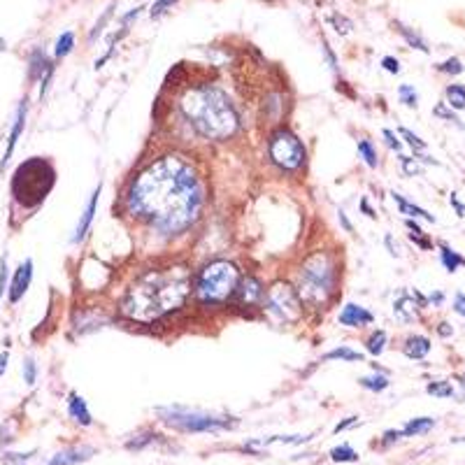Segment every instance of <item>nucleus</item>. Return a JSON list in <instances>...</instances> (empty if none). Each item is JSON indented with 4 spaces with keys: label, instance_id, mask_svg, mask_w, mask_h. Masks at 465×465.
<instances>
[{
    "label": "nucleus",
    "instance_id": "f257e3e1",
    "mask_svg": "<svg viewBox=\"0 0 465 465\" xmlns=\"http://www.w3.org/2000/svg\"><path fill=\"white\" fill-rule=\"evenodd\" d=\"M128 212L145 219L163 235H177L198 219L202 189L198 172L180 154H168L147 165L126 195Z\"/></svg>",
    "mask_w": 465,
    "mask_h": 465
},
{
    "label": "nucleus",
    "instance_id": "f03ea898",
    "mask_svg": "<svg viewBox=\"0 0 465 465\" xmlns=\"http://www.w3.org/2000/svg\"><path fill=\"white\" fill-rule=\"evenodd\" d=\"M191 272L184 265L147 270L130 284L121 300L123 317L138 324H154L180 309L191 294Z\"/></svg>",
    "mask_w": 465,
    "mask_h": 465
},
{
    "label": "nucleus",
    "instance_id": "7ed1b4c3",
    "mask_svg": "<svg viewBox=\"0 0 465 465\" xmlns=\"http://www.w3.org/2000/svg\"><path fill=\"white\" fill-rule=\"evenodd\" d=\"M180 107L184 117L193 123V128L210 140H226L240 128L235 105L230 103L228 93H224L217 86L200 84L189 88L182 95Z\"/></svg>",
    "mask_w": 465,
    "mask_h": 465
},
{
    "label": "nucleus",
    "instance_id": "20e7f679",
    "mask_svg": "<svg viewBox=\"0 0 465 465\" xmlns=\"http://www.w3.org/2000/svg\"><path fill=\"white\" fill-rule=\"evenodd\" d=\"M337 284V263L331 254L317 252L302 261L298 270V294L302 302L312 307L326 305L328 298L335 294Z\"/></svg>",
    "mask_w": 465,
    "mask_h": 465
},
{
    "label": "nucleus",
    "instance_id": "39448f33",
    "mask_svg": "<svg viewBox=\"0 0 465 465\" xmlns=\"http://www.w3.org/2000/svg\"><path fill=\"white\" fill-rule=\"evenodd\" d=\"M240 270L228 261H212L198 272L195 279V296L202 305H222L237 294Z\"/></svg>",
    "mask_w": 465,
    "mask_h": 465
},
{
    "label": "nucleus",
    "instance_id": "423d86ee",
    "mask_svg": "<svg viewBox=\"0 0 465 465\" xmlns=\"http://www.w3.org/2000/svg\"><path fill=\"white\" fill-rule=\"evenodd\" d=\"M43 180H53L51 165L43 158H31L19 165L12 182V191H14L16 200L23 202L26 207H35L45 200L53 184H43Z\"/></svg>",
    "mask_w": 465,
    "mask_h": 465
},
{
    "label": "nucleus",
    "instance_id": "0eeeda50",
    "mask_svg": "<svg viewBox=\"0 0 465 465\" xmlns=\"http://www.w3.org/2000/svg\"><path fill=\"white\" fill-rule=\"evenodd\" d=\"M156 414L160 416V421L168 423V426L177 428L184 433H219V431H228L235 428L237 421L228 419V416H214L200 409H191L182 407V405H170V407H158Z\"/></svg>",
    "mask_w": 465,
    "mask_h": 465
},
{
    "label": "nucleus",
    "instance_id": "6e6552de",
    "mask_svg": "<svg viewBox=\"0 0 465 465\" xmlns=\"http://www.w3.org/2000/svg\"><path fill=\"white\" fill-rule=\"evenodd\" d=\"M263 309L275 324L294 326L302 319V298L298 294V289H294L291 284L277 282L267 289Z\"/></svg>",
    "mask_w": 465,
    "mask_h": 465
},
{
    "label": "nucleus",
    "instance_id": "1a4fd4ad",
    "mask_svg": "<svg viewBox=\"0 0 465 465\" xmlns=\"http://www.w3.org/2000/svg\"><path fill=\"white\" fill-rule=\"evenodd\" d=\"M267 152H270L272 163H277L284 170H298L305 160V147L289 128H279L270 135Z\"/></svg>",
    "mask_w": 465,
    "mask_h": 465
},
{
    "label": "nucleus",
    "instance_id": "9d476101",
    "mask_svg": "<svg viewBox=\"0 0 465 465\" xmlns=\"http://www.w3.org/2000/svg\"><path fill=\"white\" fill-rule=\"evenodd\" d=\"M237 300H240V307L252 309V307H261L265 300V289L263 284L259 282L256 277L247 275L244 279H240V286H237Z\"/></svg>",
    "mask_w": 465,
    "mask_h": 465
},
{
    "label": "nucleus",
    "instance_id": "9b49d317",
    "mask_svg": "<svg viewBox=\"0 0 465 465\" xmlns=\"http://www.w3.org/2000/svg\"><path fill=\"white\" fill-rule=\"evenodd\" d=\"M423 305H426V298L419 296L416 291H414V296L403 294L396 302H393V314H396L398 321H414L419 317V309Z\"/></svg>",
    "mask_w": 465,
    "mask_h": 465
},
{
    "label": "nucleus",
    "instance_id": "f8f14e48",
    "mask_svg": "<svg viewBox=\"0 0 465 465\" xmlns=\"http://www.w3.org/2000/svg\"><path fill=\"white\" fill-rule=\"evenodd\" d=\"M31 279H33V261L26 259L19 267H16L14 277H12V284H10V302L12 305L19 302L23 298V294L28 291V286H31Z\"/></svg>",
    "mask_w": 465,
    "mask_h": 465
},
{
    "label": "nucleus",
    "instance_id": "ddd939ff",
    "mask_svg": "<svg viewBox=\"0 0 465 465\" xmlns=\"http://www.w3.org/2000/svg\"><path fill=\"white\" fill-rule=\"evenodd\" d=\"M374 321V317L370 312H368L366 307L361 305H354V302H349V305H344V309L339 312V324L342 326H349V328H363V326H370Z\"/></svg>",
    "mask_w": 465,
    "mask_h": 465
},
{
    "label": "nucleus",
    "instance_id": "4468645a",
    "mask_svg": "<svg viewBox=\"0 0 465 465\" xmlns=\"http://www.w3.org/2000/svg\"><path fill=\"white\" fill-rule=\"evenodd\" d=\"M93 454H95L93 446H84V444H82V446H70V449L58 451V454L53 456L47 465H77V463L88 461Z\"/></svg>",
    "mask_w": 465,
    "mask_h": 465
},
{
    "label": "nucleus",
    "instance_id": "2eb2a0df",
    "mask_svg": "<svg viewBox=\"0 0 465 465\" xmlns=\"http://www.w3.org/2000/svg\"><path fill=\"white\" fill-rule=\"evenodd\" d=\"M23 126H26V100L19 105V110H16V119H14V126L10 130V140H8V149H5V156L0 160V165L5 168V163L12 158V152H14L16 142H19L21 133H23Z\"/></svg>",
    "mask_w": 465,
    "mask_h": 465
},
{
    "label": "nucleus",
    "instance_id": "dca6fc26",
    "mask_svg": "<svg viewBox=\"0 0 465 465\" xmlns=\"http://www.w3.org/2000/svg\"><path fill=\"white\" fill-rule=\"evenodd\" d=\"M98 198H100V184H98V189L93 191V195H91V200H88L84 214H82L80 226H77V230H75V235H73V242H82L86 237V232H88V228H91V224H93L95 210H98Z\"/></svg>",
    "mask_w": 465,
    "mask_h": 465
},
{
    "label": "nucleus",
    "instance_id": "f3484780",
    "mask_svg": "<svg viewBox=\"0 0 465 465\" xmlns=\"http://www.w3.org/2000/svg\"><path fill=\"white\" fill-rule=\"evenodd\" d=\"M403 351L407 359H414V361H421L428 356V351H431V339L426 335H409L405 339L403 344Z\"/></svg>",
    "mask_w": 465,
    "mask_h": 465
},
{
    "label": "nucleus",
    "instance_id": "a211bd4d",
    "mask_svg": "<svg viewBox=\"0 0 465 465\" xmlns=\"http://www.w3.org/2000/svg\"><path fill=\"white\" fill-rule=\"evenodd\" d=\"M68 412H70V416H73V419H75L77 423H82V426H91V423H93L91 412H88L84 398L77 396L75 391L68 396Z\"/></svg>",
    "mask_w": 465,
    "mask_h": 465
},
{
    "label": "nucleus",
    "instance_id": "6ab92c4d",
    "mask_svg": "<svg viewBox=\"0 0 465 465\" xmlns=\"http://www.w3.org/2000/svg\"><path fill=\"white\" fill-rule=\"evenodd\" d=\"M393 200L398 202V207H401V212L403 214H407V217H419V219H426V222H431V224H435V217L433 214H428L426 210H423V207H419V205H414V202H409V200H405L401 193H396V191H393Z\"/></svg>",
    "mask_w": 465,
    "mask_h": 465
},
{
    "label": "nucleus",
    "instance_id": "aec40b11",
    "mask_svg": "<svg viewBox=\"0 0 465 465\" xmlns=\"http://www.w3.org/2000/svg\"><path fill=\"white\" fill-rule=\"evenodd\" d=\"M324 361H347V363H361L363 361V354L361 351H354L349 347H337L333 351H328L324 356Z\"/></svg>",
    "mask_w": 465,
    "mask_h": 465
},
{
    "label": "nucleus",
    "instance_id": "412c9836",
    "mask_svg": "<svg viewBox=\"0 0 465 465\" xmlns=\"http://www.w3.org/2000/svg\"><path fill=\"white\" fill-rule=\"evenodd\" d=\"M446 105L451 110H465V86L463 84H451L446 86Z\"/></svg>",
    "mask_w": 465,
    "mask_h": 465
},
{
    "label": "nucleus",
    "instance_id": "4be33fe9",
    "mask_svg": "<svg viewBox=\"0 0 465 465\" xmlns=\"http://www.w3.org/2000/svg\"><path fill=\"white\" fill-rule=\"evenodd\" d=\"M433 426H435V419H431V416H421V419H412V421H409L407 426L403 428V435H407V438H412V435L428 433Z\"/></svg>",
    "mask_w": 465,
    "mask_h": 465
},
{
    "label": "nucleus",
    "instance_id": "5701e85b",
    "mask_svg": "<svg viewBox=\"0 0 465 465\" xmlns=\"http://www.w3.org/2000/svg\"><path fill=\"white\" fill-rule=\"evenodd\" d=\"M440 259H442V265L446 267L449 272H456L458 267H463L465 265V259L463 256H458L454 249H449V247H440Z\"/></svg>",
    "mask_w": 465,
    "mask_h": 465
},
{
    "label": "nucleus",
    "instance_id": "b1692460",
    "mask_svg": "<svg viewBox=\"0 0 465 465\" xmlns=\"http://www.w3.org/2000/svg\"><path fill=\"white\" fill-rule=\"evenodd\" d=\"M359 384L363 386V389L379 393V391H384L386 386H389V377H386V374H381V372H374V374H368V377H361Z\"/></svg>",
    "mask_w": 465,
    "mask_h": 465
},
{
    "label": "nucleus",
    "instance_id": "393cba45",
    "mask_svg": "<svg viewBox=\"0 0 465 465\" xmlns=\"http://www.w3.org/2000/svg\"><path fill=\"white\" fill-rule=\"evenodd\" d=\"M51 68V63L47 61L45 58V53L43 51H33V56H31V80H40L43 75H47V70Z\"/></svg>",
    "mask_w": 465,
    "mask_h": 465
},
{
    "label": "nucleus",
    "instance_id": "a878e982",
    "mask_svg": "<svg viewBox=\"0 0 465 465\" xmlns=\"http://www.w3.org/2000/svg\"><path fill=\"white\" fill-rule=\"evenodd\" d=\"M386 333L384 331H374L370 337H368V342H366V349H368V354H372V356H379L381 351L386 349Z\"/></svg>",
    "mask_w": 465,
    "mask_h": 465
},
{
    "label": "nucleus",
    "instance_id": "bb28decb",
    "mask_svg": "<svg viewBox=\"0 0 465 465\" xmlns=\"http://www.w3.org/2000/svg\"><path fill=\"white\" fill-rule=\"evenodd\" d=\"M331 458L335 463H356L359 461V454H356L349 444H339L335 449H331Z\"/></svg>",
    "mask_w": 465,
    "mask_h": 465
},
{
    "label": "nucleus",
    "instance_id": "cd10ccee",
    "mask_svg": "<svg viewBox=\"0 0 465 465\" xmlns=\"http://www.w3.org/2000/svg\"><path fill=\"white\" fill-rule=\"evenodd\" d=\"M359 154H361V158L366 160L368 168H377V149L372 147L370 140L359 142Z\"/></svg>",
    "mask_w": 465,
    "mask_h": 465
},
{
    "label": "nucleus",
    "instance_id": "c85d7f7f",
    "mask_svg": "<svg viewBox=\"0 0 465 465\" xmlns=\"http://www.w3.org/2000/svg\"><path fill=\"white\" fill-rule=\"evenodd\" d=\"M73 47H75V35L68 31L56 40V49H53V53H56V58H63L73 51Z\"/></svg>",
    "mask_w": 465,
    "mask_h": 465
},
{
    "label": "nucleus",
    "instance_id": "c756f323",
    "mask_svg": "<svg viewBox=\"0 0 465 465\" xmlns=\"http://www.w3.org/2000/svg\"><path fill=\"white\" fill-rule=\"evenodd\" d=\"M398 31H401V35L405 40H407V45L409 47H414V49H419V51H428V47H426V43H423V40L419 38V35L416 33H412L409 31L407 26H403V23H398Z\"/></svg>",
    "mask_w": 465,
    "mask_h": 465
},
{
    "label": "nucleus",
    "instance_id": "7c9ffc66",
    "mask_svg": "<svg viewBox=\"0 0 465 465\" xmlns=\"http://www.w3.org/2000/svg\"><path fill=\"white\" fill-rule=\"evenodd\" d=\"M156 438H158L156 433L147 431V433H142V435H135V440H130V442H126V446H128L130 451H140V449H145L147 444H152Z\"/></svg>",
    "mask_w": 465,
    "mask_h": 465
},
{
    "label": "nucleus",
    "instance_id": "2f4dec72",
    "mask_svg": "<svg viewBox=\"0 0 465 465\" xmlns=\"http://www.w3.org/2000/svg\"><path fill=\"white\" fill-rule=\"evenodd\" d=\"M426 391L431 393V396H438V398H449V396H454V389H451L449 381H431Z\"/></svg>",
    "mask_w": 465,
    "mask_h": 465
},
{
    "label": "nucleus",
    "instance_id": "473e14b6",
    "mask_svg": "<svg viewBox=\"0 0 465 465\" xmlns=\"http://www.w3.org/2000/svg\"><path fill=\"white\" fill-rule=\"evenodd\" d=\"M407 228L412 230V232H409V237H412V240H414L416 244H419L421 249H431V240H428V237L423 235V230L412 222V219H407Z\"/></svg>",
    "mask_w": 465,
    "mask_h": 465
},
{
    "label": "nucleus",
    "instance_id": "72a5a7b5",
    "mask_svg": "<svg viewBox=\"0 0 465 465\" xmlns=\"http://www.w3.org/2000/svg\"><path fill=\"white\" fill-rule=\"evenodd\" d=\"M398 95H401V103H405L407 107L419 105V95H416V91L409 84H403L401 88H398Z\"/></svg>",
    "mask_w": 465,
    "mask_h": 465
},
{
    "label": "nucleus",
    "instance_id": "f704fd0d",
    "mask_svg": "<svg viewBox=\"0 0 465 465\" xmlns=\"http://www.w3.org/2000/svg\"><path fill=\"white\" fill-rule=\"evenodd\" d=\"M112 10H115V5H110V8L105 10V14H103V16H100V19H98V23H95V26H93V31L88 33V43H95V38H98V35L103 33L105 23L110 21V16H112Z\"/></svg>",
    "mask_w": 465,
    "mask_h": 465
},
{
    "label": "nucleus",
    "instance_id": "c9c22d12",
    "mask_svg": "<svg viewBox=\"0 0 465 465\" xmlns=\"http://www.w3.org/2000/svg\"><path fill=\"white\" fill-rule=\"evenodd\" d=\"M438 70H440V73H446V75H461L463 73V63L458 61V58H449V61L440 63Z\"/></svg>",
    "mask_w": 465,
    "mask_h": 465
},
{
    "label": "nucleus",
    "instance_id": "e433bc0d",
    "mask_svg": "<svg viewBox=\"0 0 465 465\" xmlns=\"http://www.w3.org/2000/svg\"><path fill=\"white\" fill-rule=\"evenodd\" d=\"M401 135L405 140H407V145L412 147V149H416V152H423L426 149V142H423L419 135H414L412 130H407V128H401Z\"/></svg>",
    "mask_w": 465,
    "mask_h": 465
},
{
    "label": "nucleus",
    "instance_id": "4c0bfd02",
    "mask_svg": "<svg viewBox=\"0 0 465 465\" xmlns=\"http://www.w3.org/2000/svg\"><path fill=\"white\" fill-rule=\"evenodd\" d=\"M23 379H26L28 386H33L35 379H38V368H35V361L33 359L23 361Z\"/></svg>",
    "mask_w": 465,
    "mask_h": 465
},
{
    "label": "nucleus",
    "instance_id": "58836bf2",
    "mask_svg": "<svg viewBox=\"0 0 465 465\" xmlns=\"http://www.w3.org/2000/svg\"><path fill=\"white\" fill-rule=\"evenodd\" d=\"M33 454H5V465H28Z\"/></svg>",
    "mask_w": 465,
    "mask_h": 465
},
{
    "label": "nucleus",
    "instance_id": "ea45409f",
    "mask_svg": "<svg viewBox=\"0 0 465 465\" xmlns=\"http://www.w3.org/2000/svg\"><path fill=\"white\" fill-rule=\"evenodd\" d=\"M401 165H403L405 175H409V177H414V175H419V172H421V168L416 165V160L409 158V156H401Z\"/></svg>",
    "mask_w": 465,
    "mask_h": 465
},
{
    "label": "nucleus",
    "instance_id": "a19ab883",
    "mask_svg": "<svg viewBox=\"0 0 465 465\" xmlns=\"http://www.w3.org/2000/svg\"><path fill=\"white\" fill-rule=\"evenodd\" d=\"M175 3H177V0H156V3H154V8L149 10V14H152V16H160L165 10L170 8V5H175Z\"/></svg>",
    "mask_w": 465,
    "mask_h": 465
},
{
    "label": "nucleus",
    "instance_id": "79ce46f5",
    "mask_svg": "<svg viewBox=\"0 0 465 465\" xmlns=\"http://www.w3.org/2000/svg\"><path fill=\"white\" fill-rule=\"evenodd\" d=\"M5 286H8V256H3L0 261V298L5 294Z\"/></svg>",
    "mask_w": 465,
    "mask_h": 465
},
{
    "label": "nucleus",
    "instance_id": "37998d69",
    "mask_svg": "<svg viewBox=\"0 0 465 465\" xmlns=\"http://www.w3.org/2000/svg\"><path fill=\"white\" fill-rule=\"evenodd\" d=\"M381 65H384V70H389V73H393V75L401 73V63H398V58H393V56L381 58Z\"/></svg>",
    "mask_w": 465,
    "mask_h": 465
},
{
    "label": "nucleus",
    "instance_id": "c03bdc74",
    "mask_svg": "<svg viewBox=\"0 0 465 465\" xmlns=\"http://www.w3.org/2000/svg\"><path fill=\"white\" fill-rule=\"evenodd\" d=\"M384 138H386V145H389L391 149H396V152H401V149H403V142L396 138V133H393V130L386 128L384 130Z\"/></svg>",
    "mask_w": 465,
    "mask_h": 465
},
{
    "label": "nucleus",
    "instance_id": "a18cd8bd",
    "mask_svg": "<svg viewBox=\"0 0 465 465\" xmlns=\"http://www.w3.org/2000/svg\"><path fill=\"white\" fill-rule=\"evenodd\" d=\"M331 21L335 23V31H337V33H349V31H351V23H349L347 19H344V16H337V14H335Z\"/></svg>",
    "mask_w": 465,
    "mask_h": 465
},
{
    "label": "nucleus",
    "instance_id": "49530a36",
    "mask_svg": "<svg viewBox=\"0 0 465 465\" xmlns=\"http://www.w3.org/2000/svg\"><path fill=\"white\" fill-rule=\"evenodd\" d=\"M433 112H435V117H444V119H449V121H458V119H456V115H454V112H449V110H446V107H444V103H442V105H438V107H435V110H433Z\"/></svg>",
    "mask_w": 465,
    "mask_h": 465
},
{
    "label": "nucleus",
    "instance_id": "de8ad7c7",
    "mask_svg": "<svg viewBox=\"0 0 465 465\" xmlns=\"http://www.w3.org/2000/svg\"><path fill=\"white\" fill-rule=\"evenodd\" d=\"M454 309H456V314H461V317H465V294H456Z\"/></svg>",
    "mask_w": 465,
    "mask_h": 465
},
{
    "label": "nucleus",
    "instance_id": "09e8293b",
    "mask_svg": "<svg viewBox=\"0 0 465 465\" xmlns=\"http://www.w3.org/2000/svg\"><path fill=\"white\" fill-rule=\"evenodd\" d=\"M359 421V416H349V419H344L342 423H337L335 428H333V433H339V431H347L349 426H354V423Z\"/></svg>",
    "mask_w": 465,
    "mask_h": 465
},
{
    "label": "nucleus",
    "instance_id": "8fccbe9b",
    "mask_svg": "<svg viewBox=\"0 0 465 465\" xmlns=\"http://www.w3.org/2000/svg\"><path fill=\"white\" fill-rule=\"evenodd\" d=\"M142 10H145V8H135L133 12H128V14H126V16H123V19H121V23H123V28H126V26H128V23H130V21H135V19H138V16H140V12H142ZM126 31H128V28H126Z\"/></svg>",
    "mask_w": 465,
    "mask_h": 465
},
{
    "label": "nucleus",
    "instance_id": "3c124183",
    "mask_svg": "<svg viewBox=\"0 0 465 465\" xmlns=\"http://www.w3.org/2000/svg\"><path fill=\"white\" fill-rule=\"evenodd\" d=\"M451 205H454V210L458 212V217H463V214H465V207H463V202H458V200H456V193H451Z\"/></svg>",
    "mask_w": 465,
    "mask_h": 465
},
{
    "label": "nucleus",
    "instance_id": "603ef678",
    "mask_svg": "<svg viewBox=\"0 0 465 465\" xmlns=\"http://www.w3.org/2000/svg\"><path fill=\"white\" fill-rule=\"evenodd\" d=\"M438 333H440L442 337H449L454 331H451V326H449V324H440V326H438Z\"/></svg>",
    "mask_w": 465,
    "mask_h": 465
},
{
    "label": "nucleus",
    "instance_id": "864d4df0",
    "mask_svg": "<svg viewBox=\"0 0 465 465\" xmlns=\"http://www.w3.org/2000/svg\"><path fill=\"white\" fill-rule=\"evenodd\" d=\"M8 359H10V354L8 351H3V354H0V377H3L5 368H8Z\"/></svg>",
    "mask_w": 465,
    "mask_h": 465
},
{
    "label": "nucleus",
    "instance_id": "5fc2aeb1",
    "mask_svg": "<svg viewBox=\"0 0 465 465\" xmlns=\"http://www.w3.org/2000/svg\"><path fill=\"white\" fill-rule=\"evenodd\" d=\"M339 222H342L344 230H347V232H351V230H354V228H351V224H349V219H347V214H344V212H339Z\"/></svg>",
    "mask_w": 465,
    "mask_h": 465
},
{
    "label": "nucleus",
    "instance_id": "6e6d98bb",
    "mask_svg": "<svg viewBox=\"0 0 465 465\" xmlns=\"http://www.w3.org/2000/svg\"><path fill=\"white\" fill-rule=\"evenodd\" d=\"M386 247L391 249V254H393V256H398V247H393V237H391V235H386Z\"/></svg>",
    "mask_w": 465,
    "mask_h": 465
},
{
    "label": "nucleus",
    "instance_id": "4d7b16f0",
    "mask_svg": "<svg viewBox=\"0 0 465 465\" xmlns=\"http://www.w3.org/2000/svg\"><path fill=\"white\" fill-rule=\"evenodd\" d=\"M361 207H363V212H366L368 217H374V212L370 210V207H368V200H361Z\"/></svg>",
    "mask_w": 465,
    "mask_h": 465
},
{
    "label": "nucleus",
    "instance_id": "13d9d810",
    "mask_svg": "<svg viewBox=\"0 0 465 465\" xmlns=\"http://www.w3.org/2000/svg\"><path fill=\"white\" fill-rule=\"evenodd\" d=\"M444 300V296L442 294H435V296H431V302H442Z\"/></svg>",
    "mask_w": 465,
    "mask_h": 465
},
{
    "label": "nucleus",
    "instance_id": "bf43d9fd",
    "mask_svg": "<svg viewBox=\"0 0 465 465\" xmlns=\"http://www.w3.org/2000/svg\"><path fill=\"white\" fill-rule=\"evenodd\" d=\"M458 381H461V386L465 389V374H461V379H458Z\"/></svg>",
    "mask_w": 465,
    "mask_h": 465
}]
</instances>
